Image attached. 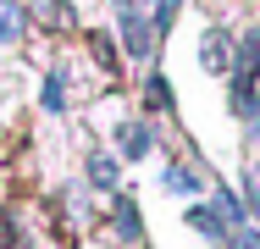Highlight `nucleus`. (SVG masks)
<instances>
[{
  "label": "nucleus",
  "mask_w": 260,
  "mask_h": 249,
  "mask_svg": "<svg viewBox=\"0 0 260 249\" xmlns=\"http://www.w3.org/2000/svg\"><path fill=\"white\" fill-rule=\"evenodd\" d=\"M227 83H233V95H227V100H233V116L255 122V116H260V28H244Z\"/></svg>",
  "instance_id": "f257e3e1"
},
{
  "label": "nucleus",
  "mask_w": 260,
  "mask_h": 249,
  "mask_svg": "<svg viewBox=\"0 0 260 249\" xmlns=\"http://www.w3.org/2000/svg\"><path fill=\"white\" fill-rule=\"evenodd\" d=\"M233 55H238L233 34H227V28H205V39H200V67H205L210 78H227V72H233Z\"/></svg>",
  "instance_id": "f03ea898"
},
{
  "label": "nucleus",
  "mask_w": 260,
  "mask_h": 249,
  "mask_svg": "<svg viewBox=\"0 0 260 249\" xmlns=\"http://www.w3.org/2000/svg\"><path fill=\"white\" fill-rule=\"evenodd\" d=\"M150 149H155V133H150V122H139V116L116 122V155H122V161H144Z\"/></svg>",
  "instance_id": "7ed1b4c3"
},
{
  "label": "nucleus",
  "mask_w": 260,
  "mask_h": 249,
  "mask_svg": "<svg viewBox=\"0 0 260 249\" xmlns=\"http://www.w3.org/2000/svg\"><path fill=\"white\" fill-rule=\"evenodd\" d=\"M160 189H166V194H177V199H194V194H205V177H200L194 166L172 161V166H160Z\"/></svg>",
  "instance_id": "20e7f679"
},
{
  "label": "nucleus",
  "mask_w": 260,
  "mask_h": 249,
  "mask_svg": "<svg viewBox=\"0 0 260 249\" xmlns=\"http://www.w3.org/2000/svg\"><path fill=\"white\" fill-rule=\"evenodd\" d=\"M183 222H188L194 233H205L210 244H227V233H233V227H227V216H221L216 205H188V210H183Z\"/></svg>",
  "instance_id": "39448f33"
},
{
  "label": "nucleus",
  "mask_w": 260,
  "mask_h": 249,
  "mask_svg": "<svg viewBox=\"0 0 260 249\" xmlns=\"http://www.w3.org/2000/svg\"><path fill=\"white\" fill-rule=\"evenodd\" d=\"M111 222H116V233H122L127 244H144V216H139L133 194H116V199H111Z\"/></svg>",
  "instance_id": "423d86ee"
},
{
  "label": "nucleus",
  "mask_w": 260,
  "mask_h": 249,
  "mask_svg": "<svg viewBox=\"0 0 260 249\" xmlns=\"http://www.w3.org/2000/svg\"><path fill=\"white\" fill-rule=\"evenodd\" d=\"M28 34V6L22 0H0V45H17Z\"/></svg>",
  "instance_id": "0eeeda50"
},
{
  "label": "nucleus",
  "mask_w": 260,
  "mask_h": 249,
  "mask_svg": "<svg viewBox=\"0 0 260 249\" xmlns=\"http://www.w3.org/2000/svg\"><path fill=\"white\" fill-rule=\"evenodd\" d=\"M39 105H45L50 116H61V111H67V72H61V67L45 78V95H39Z\"/></svg>",
  "instance_id": "6e6552de"
},
{
  "label": "nucleus",
  "mask_w": 260,
  "mask_h": 249,
  "mask_svg": "<svg viewBox=\"0 0 260 249\" xmlns=\"http://www.w3.org/2000/svg\"><path fill=\"white\" fill-rule=\"evenodd\" d=\"M144 105H150V111H166V105H172V83H166L160 72H150V83H144Z\"/></svg>",
  "instance_id": "1a4fd4ad"
},
{
  "label": "nucleus",
  "mask_w": 260,
  "mask_h": 249,
  "mask_svg": "<svg viewBox=\"0 0 260 249\" xmlns=\"http://www.w3.org/2000/svg\"><path fill=\"white\" fill-rule=\"evenodd\" d=\"M89 177H94L100 189L116 194V161H111V155H94V161H89Z\"/></svg>",
  "instance_id": "9d476101"
},
{
  "label": "nucleus",
  "mask_w": 260,
  "mask_h": 249,
  "mask_svg": "<svg viewBox=\"0 0 260 249\" xmlns=\"http://www.w3.org/2000/svg\"><path fill=\"white\" fill-rule=\"evenodd\" d=\"M221 249H260V233L244 222V227H233V233H227V244H221Z\"/></svg>",
  "instance_id": "9b49d317"
}]
</instances>
